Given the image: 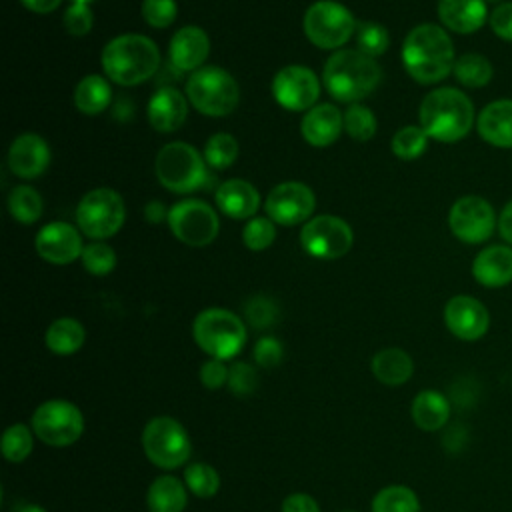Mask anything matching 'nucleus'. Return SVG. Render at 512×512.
Instances as JSON below:
<instances>
[{
    "instance_id": "obj_35",
    "label": "nucleus",
    "mask_w": 512,
    "mask_h": 512,
    "mask_svg": "<svg viewBox=\"0 0 512 512\" xmlns=\"http://www.w3.org/2000/svg\"><path fill=\"white\" fill-rule=\"evenodd\" d=\"M184 484L196 498H212L220 490V474L208 462H192L184 468Z\"/></svg>"
},
{
    "instance_id": "obj_13",
    "label": "nucleus",
    "mask_w": 512,
    "mask_h": 512,
    "mask_svg": "<svg viewBox=\"0 0 512 512\" xmlns=\"http://www.w3.org/2000/svg\"><path fill=\"white\" fill-rule=\"evenodd\" d=\"M450 232L464 244L486 242L494 228H498V216L492 204L482 196H462L448 212Z\"/></svg>"
},
{
    "instance_id": "obj_23",
    "label": "nucleus",
    "mask_w": 512,
    "mask_h": 512,
    "mask_svg": "<svg viewBox=\"0 0 512 512\" xmlns=\"http://www.w3.org/2000/svg\"><path fill=\"white\" fill-rule=\"evenodd\" d=\"M480 138L496 148H512V98H500L486 104L478 118Z\"/></svg>"
},
{
    "instance_id": "obj_9",
    "label": "nucleus",
    "mask_w": 512,
    "mask_h": 512,
    "mask_svg": "<svg viewBox=\"0 0 512 512\" xmlns=\"http://www.w3.org/2000/svg\"><path fill=\"white\" fill-rule=\"evenodd\" d=\"M30 426L38 440L52 448L72 446L84 434L82 410L64 398H50L36 406Z\"/></svg>"
},
{
    "instance_id": "obj_38",
    "label": "nucleus",
    "mask_w": 512,
    "mask_h": 512,
    "mask_svg": "<svg viewBox=\"0 0 512 512\" xmlns=\"http://www.w3.org/2000/svg\"><path fill=\"white\" fill-rule=\"evenodd\" d=\"M428 146V134L422 126H404L392 138V152L400 160H414L424 154Z\"/></svg>"
},
{
    "instance_id": "obj_2",
    "label": "nucleus",
    "mask_w": 512,
    "mask_h": 512,
    "mask_svg": "<svg viewBox=\"0 0 512 512\" xmlns=\"http://www.w3.org/2000/svg\"><path fill=\"white\" fill-rule=\"evenodd\" d=\"M418 118L428 138L444 144L466 138L476 122L472 100L450 86L428 92L420 104Z\"/></svg>"
},
{
    "instance_id": "obj_20",
    "label": "nucleus",
    "mask_w": 512,
    "mask_h": 512,
    "mask_svg": "<svg viewBox=\"0 0 512 512\" xmlns=\"http://www.w3.org/2000/svg\"><path fill=\"white\" fill-rule=\"evenodd\" d=\"M168 54L176 70L196 72L210 54V38L198 26H184L172 36Z\"/></svg>"
},
{
    "instance_id": "obj_47",
    "label": "nucleus",
    "mask_w": 512,
    "mask_h": 512,
    "mask_svg": "<svg viewBox=\"0 0 512 512\" xmlns=\"http://www.w3.org/2000/svg\"><path fill=\"white\" fill-rule=\"evenodd\" d=\"M284 348L282 342L274 336H262L254 344V362L260 368H274L282 362Z\"/></svg>"
},
{
    "instance_id": "obj_7",
    "label": "nucleus",
    "mask_w": 512,
    "mask_h": 512,
    "mask_svg": "<svg viewBox=\"0 0 512 512\" xmlns=\"http://www.w3.org/2000/svg\"><path fill=\"white\" fill-rule=\"evenodd\" d=\"M144 456L162 470H176L188 464L192 456V440L186 428L172 416H154L142 428Z\"/></svg>"
},
{
    "instance_id": "obj_28",
    "label": "nucleus",
    "mask_w": 512,
    "mask_h": 512,
    "mask_svg": "<svg viewBox=\"0 0 512 512\" xmlns=\"http://www.w3.org/2000/svg\"><path fill=\"white\" fill-rule=\"evenodd\" d=\"M374 378L384 386H402L414 374V360L402 348H382L372 356L370 362Z\"/></svg>"
},
{
    "instance_id": "obj_49",
    "label": "nucleus",
    "mask_w": 512,
    "mask_h": 512,
    "mask_svg": "<svg viewBox=\"0 0 512 512\" xmlns=\"http://www.w3.org/2000/svg\"><path fill=\"white\" fill-rule=\"evenodd\" d=\"M488 24L500 40L512 42V2L496 4L488 16Z\"/></svg>"
},
{
    "instance_id": "obj_16",
    "label": "nucleus",
    "mask_w": 512,
    "mask_h": 512,
    "mask_svg": "<svg viewBox=\"0 0 512 512\" xmlns=\"http://www.w3.org/2000/svg\"><path fill=\"white\" fill-rule=\"evenodd\" d=\"M314 206V192L304 182L296 180L280 182L278 186H274L264 202L268 218L282 226H294L304 220H310Z\"/></svg>"
},
{
    "instance_id": "obj_31",
    "label": "nucleus",
    "mask_w": 512,
    "mask_h": 512,
    "mask_svg": "<svg viewBox=\"0 0 512 512\" xmlns=\"http://www.w3.org/2000/svg\"><path fill=\"white\" fill-rule=\"evenodd\" d=\"M112 98V90L106 78L98 74H88L84 76L74 90V104L82 114L94 116L100 114L108 108Z\"/></svg>"
},
{
    "instance_id": "obj_30",
    "label": "nucleus",
    "mask_w": 512,
    "mask_h": 512,
    "mask_svg": "<svg viewBox=\"0 0 512 512\" xmlns=\"http://www.w3.org/2000/svg\"><path fill=\"white\" fill-rule=\"evenodd\" d=\"M86 340L84 326L70 316L56 318L44 334L46 348L56 356H72L76 354Z\"/></svg>"
},
{
    "instance_id": "obj_34",
    "label": "nucleus",
    "mask_w": 512,
    "mask_h": 512,
    "mask_svg": "<svg viewBox=\"0 0 512 512\" xmlns=\"http://www.w3.org/2000/svg\"><path fill=\"white\" fill-rule=\"evenodd\" d=\"M34 436L36 434H34L32 426H26L22 422L10 424L2 432V440H0L2 456L12 464L24 462L34 450Z\"/></svg>"
},
{
    "instance_id": "obj_10",
    "label": "nucleus",
    "mask_w": 512,
    "mask_h": 512,
    "mask_svg": "<svg viewBox=\"0 0 512 512\" xmlns=\"http://www.w3.org/2000/svg\"><path fill=\"white\" fill-rule=\"evenodd\" d=\"M356 26L352 12L334 0H318L310 4L302 20L306 38L324 50H334L346 44Z\"/></svg>"
},
{
    "instance_id": "obj_54",
    "label": "nucleus",
    "mask_w": 512,
    "mask_h": 512,
    "mask_svg": "<svg viewBox=\"0 0 512 512\" xmlns=\"http://www.w3.org/2000/svg\"><path fill=\"white\" fill-rule=\"evenodd\" d=\"M16 512H46L40 504H22Z\"/></svg>"
},
{
    "instance_id": "obj_27",
    "label": "nucleus",
    "mask_w": 512,
    "mask_h": 512,
    "mask_svg": "<svg viewBox=\"0 0 512 512\" xmlns=\"http://www.w3.org/2000/svg\"><path fill=\"white\" fill-rule=\"evenodd\" d=\"M450 402L448 398L438 390H420L412 404H410V416L412 422L422 432H436L442 430L450 420Z\"/></svg>"
},
{
    "instance_id": "obj_6",
    "label": "nucleus",
    "mask_w": 512,
    "mask_h": 512,
    "mask_svg": "<svg viewBox=\"0 0 512 512\" xmlns=\"http://www.w3.org/2000/svg\"><path fill=\"white\" fill-rule=\"evenodd\" d=\"M156 178L176 194H188L206 188L212 176L206 170V160L186 142H170L160 148L154 160Z\"/></svg>"
},
{
    "instance_id": "obj_4",
    "label": "nucleus",
    "mask_w": 512,
    "mask_h": 512,
    "mask_svg": "<svg viewBox=\"0 0 512 512\" xmlns=\"http://www.w3.org/2000/svg\"><path fill=\"white\" fill-rule=\"evenodd\" d=\"M102 68L106 76L120 86H136L160 66L158 46L142 34H120L102 50Z\"/></svg>"
},
{
    "instance_id": "obj_32",
    "label": "nucleus",
    "mask_w": 512,
    "mask_h": 512,
    "mask_svg": "<svg viewBox=\"0 0 512 512\" xmlns=\"http://www.w3.org/2000/svg\"><path fill=\"white\" fill-rule=\"evenodd\" d=\"M372 512H420L418 494L404 484L380 488L370 504Z\"/></svg>"
},
{
    "instance_id": "obj_42",
    "label": "nucleus",
    "mask_w": 512,
    "mask_h": 512,
    "mask_svg": "<svg viewBox=\"0 0 512 512\" xmlns=\"http://www.w3.org/2000/svg\"><path fill=\"white\" fill-rule=\"evenodd\" d=\"M276 238V230L270 218H250L242 230V242L248 250L260 252L266 250Z\"/></svg>"
},
{
    "instance_id": "obj_3",
    "label": "nucleus",
    "mask_w": 512,
    "mask_h": 512,
    "mask_svg": "<svg viewBox=\"0 0 512 512\" xmlns=\"http://www.w3.org/2000/svg\"><path fill=\"white\" fill-rule=\"evenodd\" d=\"M382 80L378 62L360 50H336L324 64L322 82L328 94L340 102H358Z\"/></svg>"
},
{
    "instance_id": "obj_24",
    "label": "nucleus",
    "mask_w": 512,
    "mask_h": 512,
    "mask_svg": "<svg viewBox=\"0 0 512 512\" xmlns=\"http://www.w3.org/2000/svg\"><path fill=\"white\" fill-rule=\"evenodd\" d=\"M342 128H344V114L334 104L312 106L300 122V132L304 140L318 148L330 146L334 140H338Z\"/></svg>"
},
{
    "instance_id": "obj_11",
    "label": "nucleus",
    "mask_w": 512,
    "mask_h": 512,
    "mask_svg": "<svg viewBox=\"0 0 512 512\" xmlns=\"http://www.w3.org/2000/svg\"><path fill=\"white\" fill-rule=\"evenodd\" d=\"M126 218L122 196L112 188H96L84 194L76 208L78 228L94 240L114 236Z\"/></svg>"
},
{
    "instance_id": "obj_33",
    "label": "nucleus",
    "mask_w": 512,
    "mask_h": 512,
    "mask_svg": "<svg viewBox=\"0 0 512 512\" xmlns=\"http://www.w3.org/2000/svg\"><path fill=\"white\" fill-rule=\"evenodd\" d=\"M452 74L466 88H484L492 80L494 68L486 56L478 52H468L456 58Z\"/></svg>"
},
{
    "instance_id": "obj_51",
    "label": "nucleus",
    "mask_w": 512,
    "mask_h": 512,
    "mask_svg": "<svg viewBox=\"0 0 512 512\" xmlns=\"http://www.w3.org/2000/svg\"><path fill=\"white\" fill-rule=\"evenodd\" d=\"M498 232L508 246H512V200L498 214Z\"/></svg>"
},
{
    "instance_id": "obj_25",
    "label": "nucleus",
    "mask_w": 512,
    "mask_h": 512,
    "mask_svg": "<svg viewBox=\"0 0 512 512\" xmlns=\"http://www.w3.org/2000/svg\"><path fill=\"white\" fill-rule=\"evenodd\" d=\"M486 0H438L440 22L456 34H472L488 20Z\"/></svg>"
},
{
    "instance_id": "obj_48",
    "label": "nucleus",
    "mask_w": 512,
    "mask_h": 512,
    "mask_svg": "<svg viewBox=\"0 0 512 512\" xmlns=\"http://www.w3.org/2000/svg\"><path fill=\"white\" fill-rule=\"evenodd\" d=\"M228 372L230 366L224 360L210 358L200 366V382L206 390H220L228 384Z\"/></svg>"
},
{
    "instance_id": "obj_15",
    "label": "nucleus",
    "mask_w": 512,
    "mask_h": 512,
    "mask_svg": "<svg viewBox=\"0 0 512 512\" xmlns=\"http://www.w3.org/2000/svg\"><path fill=\"white\" fill-rule=\"evenodd\" d=\"M272 94L276 102L286 110H310L316 106L320 96V80L310 68L290 64L276 72L272 80Z\"/></svg>"
},
{
    "instance_id": "obj_18",
    "label": "nucleus",
    "mask_w": 512,
    "mask_h": 512,
    "mask_svg": "<svg viewBox=\"0 0 512 512\" xmlns=\"http://www.w3.org/2000/svg\"><path fill=\"white\" fill-rule=\"evenodd\" d=\"M36 252L50 264H70L82 256V236L78 228L68 222H50L40 228L34 240Z\"/></svg>"
},
{
    "instance_id": "obj_52",
    "label": "nucleus",
    "mask_w": 512,
    "mask_h": 512,
    "mask_svg": "<svg viewBox=\"0 0 512 512\" xmlns=\"http://www.w3.org/2000/svg\"><path fill=\"white\" fill-rule=\"evenodd\" d=\"M144 216L148 222L156 224V222H162L164 218L168 220V212L164 208V204H160L158 200H150L146 206H144Z\"/></svg>"
},
{
    "instance_id": "obj_40",
    "label": "nucleus",
    "mask_w": 512,
    "mask_h": 512,
    "mask_svg": "<svg viewBox=\"0 0 512 512\" xmlns=\"http://www.w3.org/2000/svg\"><path fill=\"white\" fill-rule=\"evenodd\" d=\"M356 42L358 50L368 56H380L386 52L390 44L388 30L378 22H358L356 26Z\"/></svg>"
},
{
    "instance_id": "obj_21",
    "label": "nucleus",
    "mask_w": 512,
    "mask_h": 512,
    "mask_svg": "<svg viewBox=\"0 0 512 512\" xmlns=\"http://www.w3.org/2000/svg\"><path fill=\"white\" fill-rule=\"evenodd\" d=\"M472 276L484 288H502L512 282V246L482 248L472 262Z\"/></svg>"
},
{
    "instance_id": "obj_53",
    "label": "nucleus",
    "mask_w": 512,
    "mask_h": 512,
    "mask_svg": "<svg viewBox=\"0 0 512 512\" xmlns=\"http://www.w3.org/2000/svg\"><path fill=\"white\" fill-rule=\"evenodd\" d=\"M28 10L38 12V14H48L54 12L62 0H20Z\"/></svg>"
},
{
    "instance_id": "obj_5",
    "label": "nucleus",
    "mask_w": 512,
    "mask_h": 512,
    "mask_svg": "<svg viewBox=\"0 0 512 512\" xmlns=\"http://www.w3.org/2000/svg\"><path fill=\"white\" fill-rule=\"evenodd\" d=\"M192 338L210 358L232 360L246 344V326L238 314L226 308H206L192 322Z\"/></svg>"
},
{
    "instance_id": "obj_36",
    "label": "nucleus",
    "mask_w": 512,
    "mask_h": 512,
    "mask_svg": "<svg viewBox=\"0 0 512 512\" xmlns=\"http://www.w3.org/2000/svg\"><path fill=\"white\" fill-rule=\"evenodd\" d=\"M8 210L16 222L34 224L44 210L40 194L32 186H16L8 196Z\"/></svg>"
},
{
    "instance_id": "obj_37",
    "label": "nucleus",
    "mask_w": 512,
    "mask_h": 512,
    "mask_svg": "<svg viewBox=\"0 0 512 512\" xmlns=\"http://www.w3.org/2000/svg\"><path fill=\"white\" fill-rule=\"evenodd\" d=\"M238 158V142L228 132H218L204 144V160L214 170L230 168Z\"/></svg>"
},
{
    "instance_id": "obj_8",
    "label": "nucleus",
    "mask_w": 512,
    "mask_h": 512,
    "mask_svg": "<svg viewBox=\"0 0 512 512\" xmlns=\"http://www.w3.org/2000/svg\"><path fill=\"white\" fill-rule=\"evenodd\" d=\"M186 98L206 116H226L236 108L240 88L224 68L202 66L186 80Z\"/></svg>"
},
{
    "instance_id": "obj_14",
    "label": "nucleus",
    "mask_w": 512,
    "mask_h": 512,
    "mask_svg": "<svg viewBox=\"0 0 512 512\" xmlns=\"http://www.w3.org/2000/svg\"><path fill=\"white\" fill-rule=\"evenodd\" d=\"M172 234L194 248L208 246L220 228L216 212L202 200H180L168 210Z\"/></svg>"
},
{
    "instance_id": "obj_41",
    "label": "nucleus",
    "mask_w": 512,
    "mask_h": 512,
    "mask_svg": "<svg viewBox=\"0 0 512 512\" xmlns=\"http://www.w3.org/2000/svg\"><path fill=\"white\" fill-rule=\"evenodd\" d=\"M82 264L84 268L94 276H106L116 266V254L114 250L104 242H92L82 252Z\"/></svg>"
},
{
    "instance_id": "obj_44",
    "label": "nucleus",
    "mask_w": 512,
    "mask_h": 512,
    "mask_svg": "<svg viewBox=\"0 0 512 512\" xmlns=\"http://www.w3.org/2000/svg\"><path fill=\"white\" fill-rule=\"evenodd\" d=\"M232 394L236 396H248L258 386V374L256 368L248 362H234L228 372V384Z\"/></svg>"
},
{
    "instance_id": "obj_29",
    "label": "nucleus",
    "mask_w": 512,
    "mask_h": 512,
    "mask_svg": "<svg viewBox=\"0 0 512 512\" xmlns=\"http://www.w3.org/2000/svg\"><path fill=\"white\" fill-rule=\"evenodd\" d=\"M188 504V488L184 480L164 474L150 482L146 492L148 512H184Z\"/></svg>"
},
{
    "instance_id": "obj_55",
    "label": "nucleus",
    "mask_w": 512,
    "mask_h": 512,
    "mask_svg": "<svg viewBox=\"0 0 512 512\" xmlns=\"http://www.w3.org/2000/svg\"><path fill=\"white\" fill-rule=\"evenodd\" d=\"M72 2H80V4H88V2H92V0H72Z\"/></svg>"
},
{
    "instance_id": "obj_39",
    "label": "nucleus",
    "mask_w": 512,
    "mask_h": 512,
    "mask_svg": "<svg viewBox=\"0 0 512 512\" xmlns=\"http://www.w3.org/2000/svg\"><path fill=\"white\" fill-rule=\"evenodd\" d=\"M344 130L354 140H370L376 134V116L362 104H350L344 112Z\"/></svg>"
},
{
    "instance_id": "obj_46",
    "label": "nucleus",
    "mask_w": 512,
    "mask_h": 512,
    "mask_svg": "<svg viewBox=\"0 0 512 512\" xmlns=\"http://www.w3.org/2000/svg\"><path fill=\"white\" fill-rule=\"evenodd\" d=\"M94 22V14L90 10L88 4H80V2H72L62 16V24L66 28L68 34L72 36H84L90 32Z\"/></svg>"
},
{
    "instance_id": "obj_1",
    "label": "nucleus",
    "mask_w": 512,
    "mask_h": 512,
    "mask_svg": "<svg viewBox=\"0 0 512 512\" xmlns=\"http://www.w3.org/2000/svg\"><path fill=\"white\" fill-rule=\"evenodd\" d=\"M454 44L438 24L414 26L402 44V64L410 78L420 84H436L454 70Z\"/></svg>"
},
{
    "instance_id": "obj_50",
    "label": "nucleus",
    "mask_w": 512,
    "mask_h": 512,
    "mask_svg": "<svg viewBox=\"0 0 512 512\" xmlns=\"http://www.w3.org/2000/svg\"><path fill=\"white\" fill-rule=\"evenodd\" d=\"M280 512H322L314 496L306 492H292L282 500Z\"/></svg>"
},
{
    "instance_id": "obj_26",
    "label": "nucleus",
    "mask_w": 512,
    "mask_h": 512,
    "mask_svg": "<svg viewBox=\"0 0 512 512\" xmlns=\"http://www.w3.org/2000/svg\"><path fill=\"white\" fill-rule=\"evenodd\" d=\"M216 204L228 218L244 220L256 214L260 206V194L248 180L230 178L218 186Z\"/></svg>"
},
{
    "instance_id": "obj_17",
    "label": "nucleus",
    "mask_w": 512,
    "mask_h": 512,
    "mask_svg": "<svg viewBox=\"0 0 512 512\" xmlns=\"http://www.w3.org/2000/svg\"><path fill=\"white\" fill-rule=\"evenodd\" d=\"M444 324L458 340L476 342L490 328V312L478 298L456 294L444 306Z\"/></svg>"
},
{
    "instance_id": "obj_19",
    "label": "nucleus",
    "mask_w": 512,
    "mask_h": 512,
    "mask_svg": "<svg viewBox=\"0 0 512 512\" xmlns=\"http://www.w3.org/2000/svg\"><path fill=\"white\" fill-rule=\"evenodd\" d=\"M50 164V146L34 132L16 136L8 148V166L20 178H36Z\"/></svg>"
},
{
    "instance_id": "obj_22",
    "label": "nucleus",
    "mask_w": 512,
    "mask_h": 512,
    "mask_svg": "<svg viewBox=\"0 0 512 512\" xmlns=\"http://www.w3.org/2000/svg\"><path fill=\"white\" fill-rule=\"evenodd\" d=\"M188 116V98L174 86L158 88L148 102V122L158 132L178 130Z\"/></svg>"
},
{
    "instance_id": "obj_56",
    "label": "nucleus",
    "mask_w": 512,
    "mask_h": 512,
    "mask_svg": "<svg viewBox=\"0 0 512 512\" xmlns=\"http://www.w3.org/2000/svg\"><path fill=\"white\" fill-rule=\"evenodd\" d=\"M342 512H356V510H342Z\"/></svg>"
},
{
    "instance_id": "obj_12",
    "label": "nucleus",
    "mask_w": 512,
    "mask_h": 512,
    "mask_svg": "<svg viewBox=\"0 0 512 512\" xmlns=\"http://www.w3.org/2000/svg\"><path fill=\"white\" fill-rule=\"evenodd\" d=\"M354 242V232L338 216L320 214L304 222L300 230V244L304 252L320 260H334L344 256Z\"/></svg>"
},
{
    "instance_id": "obj_43",
    "label": "nucleus",
    "mask_w": 512,
    "mask_h": 512,
    "mask_svg": "<svg viewBox=\"0 0 512 512\" xmlns=\"http://www.w3.org/2000/svg\"><path fill=\"white\" fill-rule=\"evenodd\" d=\"M178 4L176 0H144L142 2V18L152 28H166L176 20Z\"/></svg>"
},
{
    "instance_id": "obj_45",
    "label": "nucleus",
    "mask_w": 512,
    "mask_h": 512,
    "mask_svg": "<svg viewBox=\"0 0 512 512\" xmlns=\"http://www.w3.org/2000/svg\"><path fill=\"white\" fill-rule=\"evenodd\" d=\"M246 318L248 322L254 326V328H268L270 324L276 322L278 318V308L276 304L266 298V296H252L248 302H246Z\"/></svg>"
}]
</instances>
